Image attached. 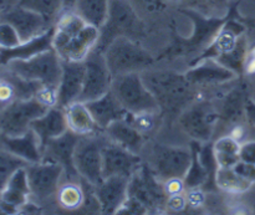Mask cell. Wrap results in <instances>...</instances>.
Segmentation results:
<instances>
[{"instance_id":"6da1fadb","label":"cell","mask_w":255,"mask_h":215,"mask_svg":"<svg viewBox=\"0 0 255 215\" xmlns=\"http://www.w3.org/2000/svg\"><path fill=\"white\" fill-rule=\"evenodd\" d=\"M153 96L156 97L159 108L178 109L193 96L192 86L186 75L174 72H149L142 76Z\"/></svg>"},{"instance_id":"7a4b0ae2","label":"cell","mask_w":255,"mask_h":215,"mask_svg":"<svg viewBox=\"0 0 255 215\" xmlns=\"http://www.w3.org/2000/svg\"><path fill=\"white\" fill-rule=\"evenodd\" d=\"M102 52L114 77L144 71L153 64L152 55L126 36L116 37Z\"/></svg>"},{"instance_id":"3957f363","label":"cell","mask_w":255,"mask_h":215,"mask_svg":"<svg viewBox=\"0 0 255 215\" xmlns=\"http://www.w3.org/2000/svg\"><path fill=\"white\" fill-rule=\"evenodd\" d=\"M111 91L128 113L141 112H159V105L151 90L144 84L139 72L115 76Z\"/></svg>"},{"instance_id":"277c9868","label":"cell","mask_w":255,"mask_h":215,"mask_svg":"<svg viewBox=\"0 0 255 215\" xmlns=\"http://www.w3.org/2000/svg\"><path fill=\"white\" fill-rule=\"evenodd\" d=\"M9 67L12 74L21 79L57 89L62 74V60L54 49H50L30 59L12 60Z\"/></svg>"},{"instance_id":"5b68a950","label":"cell","mask_w":255,"mask_h":215,"mask_svg":"<svg viewBox=\"0 0 255 215\" xmlns=\"http://www.w3.org/2000/svg\"><path fill=\"white\" fill-rule=\"evenodd\" d=\"M50 107L36 97L17 100L10 104L0 116V132L2 136H20L31 128L34 119L39 118Z\"/></svg>"},{"instance_id":"8992f818","label":"cell","mask_w":255,"mask_h":215,"mask_svg":"<svg viewBox=\"0 0 255 215\" xmlns=\"http://www.w3.org/2000/svg\"><path fill=\"white\" fill-rule=\"evenodd\" d=\"M102 141L97 133L81 136L74 153V163L82 181L97 187L104 181L102 172Z\"/></svg>"},{"instance_id":"52a82bcc","label":"cell","mask_w":255,"mask_h":215,"mask_svg":"<svg viewBox=\"0 0 255 215\" xmlns=\"http://www.w3.org/2000/svg\"><path fill=\"white\" fill-rule=\"evenodd\" d=\"M193 153L182 147L156 144L152 154V172L161 182L171 178L184 179L192 164Z\"/></svg>"},{"instance_id":"ba28073f","label":"cell","mask_w":255,"mask_h":215,"mask_svg":"<svg viewBox=\"0 0 255 215\" xmlns=\"http://www.w3.org/2000/svg\"><path fill=\"white\" fill-rule=\"evenodd\" d=\"M128 198L134 199L151 212L166 206L168 194L152 169L141 166L129 178Z\"/></svg>"},{"instance_id":"9c48e42d","label":"cell","mask_w":255,"mask_h":215,"mask_svg":"<svg viewBox=\"0 0 255 215\" xmlns=\"http://www.w3.org/2000/svg\"><path fill=\"white\" fill-rule=\"evenodd\" d=\"M85 80L79 101L89 102L104 96L111 90L112 76L101 50L96 49L85 59Z\"/></svg>"},{"instance_id":"30bf717a","label":"cell","mask_w":255,"mask_h":215,"mask_svg":"<svg viewBox=\"0 0 255 215\" xmlns=\"http://www.w3.org/2000/svg\"><path fill=\"white\" fill-rule=\"evenodd\" d=\"M30 193L37 201H47L56 196L65 174L61 164L44 161L26 166Z\"/></svg>"},{"instance_id":"8fae6325","label":"cell","mask_w":255,"mask_h":215,"mask_svg":"<svg viewBox=\"0 0 255 215\" xmlns=\"http://www.w3.org/2000/svg\"><path fill=\"white\" fill-rule=\"evenodd\" d=\"M141 167L138 154L128 151L125 147L112 141H105L102 146V172L104 178L107 177H125L131 178Z\"/></svg>"},{"instance_id":"7c38bea8","label":"cell","mask_w":255,"mask_h":215,"mask_svg":"<svg viewBox=\"0 0 255 215\" xmlns=\"http://www.w3.org/2000/svg\"><path fill=\"white\" fill-rule=\"evenodd\" d=\"M80 137L81 136L67 129L60 137L50 139L46 146L44 147V149H42V159L61 164L62 168H64L65 176L70 182L81 181L74 163L75 148H76Z\"/></svg>"},{"instance_id":"4fadbf2b","label":"cell","mask_w":255,"mask_h":215,"mask_svg":"<svg viewBox=\"0 0 255 215\" xmlns=\"http://www.w3.org/2000/svg\"><path fill=\"white\" fill-rule=\"evenodd\" d=\"M218 114L209 104L199 102L187 109L179 118V124L197 142H208L213 133Z\"/></svg>"},{"instance_id":"5bb4252c","label":"cell","mask_w":255,"mask_h":215,"mask_svg":"<svg viewBox=\"0 0 255 215\" xmlns=\"http://www.w3.org/2000/svg\"><path fill=\"white\" fill-rule=\"evenodd\" d=\"M2 20L10 22L16 29L22 42L40 36L51 27L49 25L51 21H49L44 15L25 6L9 10L4 14Z\"/></svg>"},{"instance_id":"9a60e30c","label":"cell","mask_w":255,"mask_h":215,"mask_svg":"<svg viewBox=\"0 0 255 215\" xmlns=\"http://www.w3.org/2000/svg\"><path fill=\"white\" fill-rule=\"evenodd\" d=\"M85 80L84 61H64L62 60V74L57 86V106L65 107L81 96Z\"/></svg>"},{"instance_id":"2e32d148","label":"cell","mask_w":255,"mask_h":215,"mask_svg":"<svg viewBox=\"0 0 255 215\" xmlns=\"http://www.w3.org/2000/svg\"><path fill=\"white\" fill-rule=\"evenodd\" d=\"M129 179L125 177H107L97 187H95L101 213H119L121 207L128 198Z\"/></svg>"},{"instance_id":"e0dca14e","label":"cell","mask_w":255,"mask_h":215,"mask_svg":"<svg viewBox=\"0 0 255 215\" xmlns=\"http://www.w3.org/2000/svg\"><path fill=\"white\" fill-rule=\"evenodd\" d=\"M101 36L100 27L91 24H85L67 44L57 51L60 59L64 61H85L87 56L97 47Z\"/></svg>"},{"instance_id":"ac0fdd59","label":"cell","mask_w":255,"mask_h":215,"mask_svg":"<svg viewBox=\"0 0 255 215\" xmlns=\"http://www.w3.org/2000/svg\"><path fill=\"white\" fill-rule=\"evenodd\" d=\"M30 193L26 167L19 168L7 181L0 192V211L4 213H16L29 203Z\"/></svg>"},{"instance_id":"d6986e66","label":"cell","mask_w":255,"mask_h":215,"mask_svg":"<svg viewBox=\"0 0 255 215\" xmlns=\"http://www.w3.org/2000/svg\"><path fill=\"white\" fill-rule=\"evenodd\" d=\"M31 129L37 134L44 149L50 139L60 137L69 129L65 109L60 106L50 107L42 116L32 121Z\"/></svg>"},{"instance_id":"ffe728a7","label":"cell","mask_w":255,"mask_h":215,"mask_svg":"<svg viewBox=\"0 0 255 215\" xmlns=\"http://www.w3.org/2000/svg\"><path fill=\"white\" fill-rule=\"evenodd\" d=\"M89 107L92 117L96 121L97 126L100 129H106L110 124L119 119H124L128 112L122 107L117 97L115 96L114 92L110 90L104 96L99 97L92 101L85 102Z\"/></svg>"},{"instance_id":"44dd1931","label":"cell","mask_w":255,"mask_h":215,"mask_svg":"<svg viewBox=\"0 0 255 215\" xmlns=\"http://www.w3.org/2000/svg\"><path fill=\"white\" fill-rule=\"evenodd\" d=\"M5 149L24 159L27 164L42 161V147L37 134L31 128L20 136H2Z\"/></svg>"},{"instance_id":"7402d4cb","label":"cell","mask_w":255,"mask_h":215,"mask_svg":"<svg viewBox=\"0 0 255 215\" xmlns=\"http://www.w3.org/2000/svg\"><path fill=\"white\" fill-rule=\"evenodd\" d=\"M52 36H54V26L50 27L46 32L40 36L21 42L19 46L14 49H1L0 50V62L9 64L12 60H26L34 55L52 49Z\"/></svg>"},{"instance_id":"603a6c76","label":"cell","mask_w":255,"mask_h":215,"mask_svg":"<svg viewBox=\"0 0 255 215\" xmlns=\"http://www.w3.org/2000/svg\"><path fill=\"white\" fill-rule=\"evenodd\" d=\"M186 76L192 85H218L233 80L236 77V72L219 64L218 61L208 60L187 72Z\"/></svg>"},{"instance_id":"cb8c5ba5","label":"cell","mask_w":255,"mask_h":215,"mask_svg":"<svg viewBox=\"0 0 255 215\" xmlns=\"http://www.w3.org/2000/svg\"><path fill=\"white\" fill-rule=\"evenodd\" d=\"M105 131L110 141L125 147L133 153L138 154L143 147V133L132 126L126 118L114 122Z\"/></svg>"},{"instance_id":"d4e9b609","label":"cell","mask_w":255,"mask_h":215,"mask_svg":"<svg viewBox=\"0 0 255 215\" xmlns=\"http://www.w3.org/2000/svg\"><path fill=\"white\" fill-rule=\"evenodd\" d=\"M64 109L70 131L79 136H90L97 133L100 127L97 126L85 102L75 101L67 105Z\"/></svg>"},{"instance_id":"484cf974","label":"cell","mask_w":255,"mask_h":215,"mask_svg":"<svg viewBox=\"0 0 255 215\" xmlns=\"http://www.w3.org/2000/svg\"><path fill=\"white\" fill-rule=\"evenodd\" d=\"M111 0H77L75 11L87 24H91L101 29L107 21Z\"/></svg>"},{"instance_id":"4316f807","label":"cell","mask_w":255,"mask_h":215,"mask_svg":"<svg viewBox=\"0 0 255 215\" xmlns=\"http://www.w3.org/2000/svg\"><path fill=\"white\" fill-rule=\"evenodd\" d=\"M241 143L231 136H223L217 139L213 144V153L218 167L233 168L241 158H239Z\"/></svg>"},{"instance_id":"83f0119b","label":"cell","mask_w":255,"mask_h":215,"mask_svg":"<svg viewBox=\"0 0 255 215\" xmlns=\"http://www.w3.org/2000/svg\"><path fill=\"white\" fill-rule=\"evenodd\" d=\"M214 183L218 188L231 194H242L248 191L253 184L242 178L234 168H224L218 167L214 176Z\"/></svg>"},{"instance_id":"f1b7e54d","label":"cell","mask_w":255,"mask_h":215,"mask_svg":"<svg viewBox=\"0 0 255 215\" xmlns=\"http://www.w3.org/2000/svg\"><path fill=\"white\" fill-rule=\"evenodd\" d=\"M57 202L62 208L67 211H75L82 207L84 204V188L81 186V182H67L61 184L57 191Z\"/></svg>"},{"instance_id":"f546056e","label":"cell","mask_w":255,"mask_h":215,"mask_svg":"<svg viewBox=\"0 0 255 215\" xmlns=\"http://www.w3.org/2000/svg\"><path fill=\"white\" fill-rule=\"evenodd\" d=\"M27 163L24 159L19 158L10 152H0V192L6 186L10 177L19 168L26 167Z\"/></svg>"},{"instance_id":"4dcf8cb0","label":"cell","mask_w":255,"mask_h":215,"mask_svg":"<svg viewBox=\"0 0 255 215\" xmlns=\"http://www.w3.org/2000/svg\"><path fill=\"white\" fill-rule=\"evenodd\" d=\"M21 6L40 12L49 21H51L54 17L59 16L62 1L61 0H22Z\"/></svg>"},{"instance_id":"1f68e13d","label":"cell","mask_w":255,"mask_h":215,"mask_svg":"<svg viewBox=\"0 0 255 215\" xmlns=\"http://www.w3.org/2000/svg\"><path fill=\"white\" fill-rule=\"evenodd\" d=\"M21 37L10 22L2 20L0 22V49L9 50L21 44Z\"/></svg>"},{"instance_id":"d6a6232c","label":"cell","mask_w":255,"mask_h":215,"mask_svg":"<svg viewBox=\"0 0 255 215\" xmlns=\"http://www.w3.org/2000/svg\"><path fill=\"white\" fill-rule=\"evenodd\" d=\"M233 168L242 178H244L246 181H248L249 183L252 184L255 183V164L246 163V162L243 161H239Z\"/></svg>"},{"instance_id":"836d02e7","label":"cell","mask_w":255,"mask_h":215,"mask_svg":"<svg viewBox=\"0 0 255 215\" xmlns=\"http://www.w3.org/2000/svg\"><path fill=\"white\" fill-rule=\"evenodd\" d=\"M239 158H241V161L246 162V163L255 164V141L241 143Z\"/></svg>"},{"instance_id":"e575fe53","label":"cell","mask_w":255,"mask_h":215,"mask_svg":"<svg viewBox=\"0 0 255 215\" xmlns=\"http://www.w3.org/2000/svg\"><path fill=\"white\" fill-rule=\"evenodd\" d=\"M187 198L184 196H182V193L178 194H172V196H168L167 198L166 207L168 209L173 212H182L187 207Z\"/></svg>"},{"instance_id":"d590c367","label":"cell","mask_w":255,"mask_h":215,"mask_svg":"<svg viewBox=\"0 0 255 215\" xmlns=\"http://www.w3.org/2000/svg\"><path fill=\"white\" fill-rule=\"evenodd\" d=\"M163 187L166 189L167 194L168 196H172V194H178L182 193V192L186 189V186H184V181L181 178H171L167 179V181L163 182Z\"/></svg>"},{"instance_id":"8d00e7d4","label":"cell","mask_w":255,"mask_h":215,"mask_svg":"<svg viewBox=\"0 0 255 215\" xmlns=\"http://www.w3.org/2000/svg\"><path fill=\"white\" fill-rule=\"evenodd\" d=\"M16 95L14 85L11 81H1L0 80V102H7Z\"/></svg>"},{"instance_id":"74e56055","label":"cell","mask_w":255,"mask_h":215,"mask_svg":"<svg viewBox=\"0 0 255 215\" xmlns=\"http://www.w3.org/2000/svg\"><path fill=\"white\" fill-rule=\"evenodd\" d=\"M243 71L247 75H255V45L252 49H248V51H247Z\"/></svg>"},{"instance_id":"f35d334b","label":"cell","mask_w":255,"mask_h":215,"mask_svg":"<svg viewBox=\"0 0 255 215\" xmlns=\"http://www.w3.org/2000/svg\"><path fill=\"white\" fill-rule=\"evenodd\" d=\"M186 198H187V203L191 204V206L193 207H199L204 203L203 192L199 191L198 188H192Z\"/></svg>"},{"instance_id":"ab89813d","label":"cell","mask_w":255,"mask_h":215,"mask_svg":"<svg viewBox=\"0 0 255 215\" xmlns=\"http://www.w3.org/2000/svg\"><path fill=\"white\" fill-rule=\"evenodd\" d=\"M246 119L252 126H255V102L253 100H246Z\"/></svg>"},{"instance_id":"60d3db41","label":"cell","mask_w":255,"mask_h":215,"mask_svg":"<svg viewBox=\"0 0 255 215\" xmlns=\"http://www.w3.org/2000/svg\"><path fill=\"white\" fill-rule=\"evenodd\" d=\"M141 1L147 10L159 9L162 5V0H141Z\"/></svg>"},{"instance_id":"b9f144b4","label":"cell","mask_w":255,"mask_h":215,"mask_svg":"<svg viewBox=\"0 0 255 215\" xmlns=\"http://www.w3.org/2000/svg\"><path fill=\"white\" fill-rule=\"evenodd\" d=\"M62 1V6L65 7V9H74L75 5H76V1L77 0H61Z\"/></svg>"}]
</instances>
